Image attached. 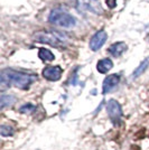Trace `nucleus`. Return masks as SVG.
Here are the masks:
<instances>
[{
    "label": "nucleus",
    "instance_id": "f257e3e1",
    "mask_svg": "<svg viewBox=\"0 0 149 150\" xmlns=\"http://www.w3.org/2000/svg\"><path fill=\"white\" fill-rule=\"evenodd\" d=\"M37 76L34 74H27L24 72H18L13 69H4L0 75V83L2 88L9 86H16L21 90H26L36 81Z\"/></svg>",
    "mask_w": 149,
    "mask_h": 150
},
{
    "label": "nucleus",
    "instance_id": "f03ea898",
    "mask_svg": "<svg viewBox=\"0 0 149 150\" xmlns=\"http://www.w3.org/2000/svg\"><path fill=\"white\" fill-rule=\"evenodd\" d=\"M33 38H34L35 42L50 45V46H54V47H62L66 44V37L61 33L54 30L37 31L36 34H34Z\"/></svg>",
    "mask_w": 149,
    "mask_h": 150
},
{
    "label": "nucleus",
    "instance_id": "7ed1b4c3",
    "mask_svg": "<svg viewBox=\"0 0 149 150\" xmlns=\"http://www.w3.org/2000/svg\"><path fill=\"white\" fill-rule=\"evenodd\" d=\"M48 21L50 24L62 27V28H72L76 24V19L72 15H70L65 10L60 9V8L53 9L50 11L48 16Z\"/></svg>",
    "mask_w": 149,
    "mask_h": 150
},
{
    "label": "nucleus",
    "instance_id": "20e7f679",
    "mask_svg": "<svg viewBox=\"0 0 149 150\" xmlns=\"http://www.w3.org/2000/svg\"><path fill=\"white\" fill-rule=\"evenodd\" d=\"M106 111L110 120L114 125H118L122 115V109L119 102H117L116 100H110L106 104Z\"/></svg>",
    "mask_w": 149,
    "mask_h": 150
},
{
    "label": "nucleus",
    "instance_id": "39448f33",
    "mask_svg": "<svg viewBox=\"0 0 149 150\" xmlns=\"http://www.w3.org/2000/svg\"><path fill=\"white\" fill-rule=\"evenodd\" d=\"M108 39V34L106 30H99L94 34L92 38L90 39V48L93 52L99 50L103 45L106 44Z\"/></svg>",
    "mask_w": 149,
    "mask_h": 150
},
{
    "label": "nucleus",
    "instance_id": "423d86ee",
    "mask_svg": "<svg viewBox=\"0 0 149 150\" xmlns=\"http://www.w3.org/2000/svg\"><path fill=\"white\" fill-rule=\"evenodd\" d=\"M63 69L61 66L58 65H55V66H47L43 69V76L48 80V81L52 82H56L58 81L62 76Z\"/></svg>",
    "mask_w": 149,
    "mask_h": 150
},
{
    "label": "nucleus",
    "instance_id": "0eeeda50",
    "mask_svg": "<svg viewBox=\"0 0 149 150\" xmlns=\"http://www.w3.org/2000/svg\"><path fill=\"white\" fill-rule=\"evenodd\" d=\"M119 82H120V75L119 74L108 75L104 79V81H103V84H102V93H110L111 91H113L114 88H117Z\"/></svg>",
    "mask_w": 149,
    "mask_h": 150
},
{
    "label": "nucleus",
    "instance_id": "6e6552de",
    "mask_svg": "<svg viewBox=\"0 0 149 150\" xmlns=\"http://www.w3.org/2000/svg\"><path fill=\"white\" fill-rule=\"evenodd\" d=\"M77 5L82 10L91 11L93 13H100L102 11L100 4L96 0H77Z\"/></svg>",
    "mask_w": 149,
    "mask_h": 150
},
{
    "label": "nucleus",
    "instance_id": "1a4fd4ad",
    "mask_svg": "<svg viewBox=\"0 0 149 150\" xmlns=\"http://www.w3.org/2000/svg\"><path fill=\"white\" fill-rule=\"evenodd\" d=\"M127 48H128V46H127L126 43H123V42H117V43H113L108 48V52L113 57H120L127 50Z\"/></svg>",
    "mask_w": 149,
    "mask_h": 150
},
{
    "label": "nucleus",
    "instance_id": "9d476101",
    "mask_svg": "<svg viewBox=\"0 0 149 150\" xmlns=\"http://www.w3.org/2000/svg\"><path fill=\"white\" fill-rule=\"evenodd\" d=\"M113 67V63L110 58H103L98 62V65H96V69L99 71L101 74H106L108 73L110 69Z\"/></svg>",
    "mask_w": 149,
    "mask_h": 150
},
{
    "label": "nucleus",
    "instance_id": "9b49d317",
    "mask_svg": "<svg viewBox=\"0 0 149 150\" xmlns=\"http://www.w3.org/2000/svg\"><path fill=\"white\" fill-rule=\"evenodd\" d=\"M148 67H149V56L146 57L143 62L140 63V65L133 71V73H132V79L139 77L141 74H143V72H146V69H148Z\"/></svg>",
    "mask_w": 149,
    "mask_h": 150
},
{
    "label": "nucleus",
    "instance_id": "f8f14e48",
    "mask_svg": "<svg viewBox=\"0 0 149 150\" xmlns=\"http://www.w3.org/2000/svg\"><path fill=\"white\" fill-rule=\"evenodd\" d=\"M38 57L44 62H52L55 59V55L47 48H40L38 52Z\"/></svg>",
    "mask_w": 149,
    "mask_h": 150
},
{
    "label": "nucleus",
    "instance_id": "ddd939ff",
    "mask_svg": "<svg viewBox=\"0 0 149 150\" xmlns=\"http://www.w3.org/2000/svg\"><path fill=\"white\" fill-rule=\"evenodd\" d=\"M16 101V98L13 95L10 94H2L1 98H0V108L1 109H5L6 106L13 105Z\"/></svg>",
    "mask_w": 149,
    "mask_h": 150
},
{
    "label": "nucleus",
    "instance_id": "4468645a",
    "mask_svg": "<svg viewBox=\"0 0 149 150\" xmlns=\"http://www.w3.org/2000/svg\"><path fill=\"white\" fill-rule=\"evenodd\" d=\"M0 134L2 137H9V136H13V129L9 125H2L0 127Z\"/></svg>",
    "mask_w": 149,
    "mask_h": 150
},
{
    "label": "nucleus",
    "instance_id": "2eb2a0df",
    "mask_svg": "<svg viewBox=\"0 0 149 150\" xmlns=\"http://www.w3.org/2000/svg\"><path fill=\"white\" fill-rule=\"evenodd\" d=\"M35 109H36V106L28 103V104H25V105L21 106V108L19 109V112L20 113H31V112H33Z\"/></svg>",
    "mask_w": 149,
    "mask_h": 150
},
{
    "label": "nucleus",
    "instance_id": "dca6fc26",
    "mask_svg": "<svg viewBox=\"0 0 149 150\" xmlns=\"http://www.w3.org/2000/svg\"><path fill=\"white\" fill-rule=\"evenodd\" d=\"M106 5L109 8H114L116 5H117V0H106Z\"/></svg>",
    "mask_w": 149,
    "mask_h": 150
}]
</instances>
